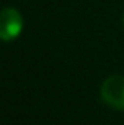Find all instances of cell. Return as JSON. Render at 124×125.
Here are the masks:
<instances>
[{"mask_svg": "<svg viewBox=\"0 0 124 125\" xmlns=\"http://www.w3.org/2000/svg\"><path fill=\"white\" fill-rule=\"evenodd\" d=\"M102 100L112 109L124 111V76L112 74L101 86Z\"/></svg>", "mask_w": 124, "mask_h": 125, "instance_id": "obj_1", "label": "cell"}, {"mask_svg": "<svg viewBox=\"0 0 124 125\" xmlns=\"http://www.w3.org/2000/svg\"><path fill=\"white\" fill-rule=\"evenodd\" d=\"M123 23H124V16H123Z\"/></svg>", "mask_w": 124, "mask_h": 125, "instance_id": "obj_3", "label": "cell"}, {"mask_svg": "<svg viewBox=\"0 0 124 125\" xmlns=\"http://www.w3.org/2000/svg\"><path fill=\"white\" fill-rule=\"evenodd\" d=\"M22 16L13 7H4L0 16V36L4 42L13 41L22 31Z\"/></svg>", "mask_w": 124, "mask_h": 125, "instance_id": "obj_2", "label": "cell"}]
</instances>
